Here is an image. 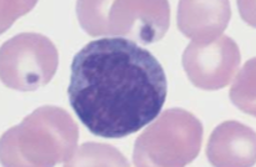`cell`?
Masks as SVG:
<instances>
[{"label":"cell","instance_id":"obj_10","mask_svg":"<svg viewBox=\"0 0 256 167\" xmlns=\"http://www.w3.org/2000/svg\"><path fill=\"white\" fill-rule=\"evenodd\" d=\"M254 63H255L254 59H252L249 63H246V65L244 66V69L242 70L240 75L236 78L234 86H232V100L234 101V104L246 112H250V110H249L250 102H249V100H248L246 92L249 91V85L255 83V81L252 80V83L249 84L248 83V79H249V76L255 71ZM252 107L254 109V106H252Z\"/></svg>","mask_w":256,"mask_h":167},{"label":"cell","instance_id":"obj_2","mask_svg":"<svg viewBox=\"0 0 256 167\" xmlns=\"http://www.w3.org/2000/svg\"><path fill=\"white\" fill-rule=\"evenodd\" d=\"M78 131L62 109L44 106L2 135V166H68L75 155Z\"/></svg>","mask_w":256,"mask_h":167},{"label":"cell","instance_id":"obj_3","mask_svg":"<svg viewBox=\"0 0 256 167\" xmlns=\"http://www.w3.org/2000/svg\"><path fill=\"white\" fill-rule=\"evenodd\" d=\"M168 2H78V18L86 33L124 35L156 43L170 28Z\"/></svg>","mask_w":256,"mask_h":167},{"label":"cell","instance_id":"obj_4","mask_svg":"<svg viewBox=\"0 0 256 167\" xmlns=\"http://www.w3.org/2000/svg\"><path fill=\"white\" fill-rule=\"evenodd\" d=\"M203 140L202 122L183 109L163 112L136 140L134 166H186L198 156Z\"/></svg>","mask_w":256,"mask_h":167},{"label":"cell","instance_id":"obj_8","mask_svg":"<svg viewBox=\"0 0 256 167\" xmlns=\"http://www.w3.org/2000/svg\"><path fill=\"white\" fill-rule=\"evenodd\" d=\"M230 19L229 2H180L178 27L193 42L214 40Z\"/></svg>","mask_w":256,"mask_h":167},{"label":"cell","instance_id":"obj_9","mask_svg":"<svg viewBox=\"0 0 256 167\" xmlns=\"http://www.w3.org/2000/svg\"><path fill=\"white\" fill-rule=\"evenodd\" d=\"M68 166H128V162L116 148L92 142L81 146Z\"/></svg>","mask_w":256,"mask_h":167},{"label":"cell","instance_id":"obj_6","mask_svg":"<svg viewBox=\"0 0 256 167\" xmlns=\"http://www.w3.org/2000/svg\"><path fill=\"white\" fill-rule=\"evenodd\" d=\"M240 65V51L225 35L209 42H192L183 54V66L196 86L219 90L226 86Z\"/></svg>","mask_w":256,"mask_h":167},{"label":"cell","instance_id":"obj_7","mask_svg":"<svg viewBox=\"0 0 256 167\" xmlns=\"http://www.w3.org/2000/svg\"><path fill=\"white\" fill-rule=\"evenodd\" d=\"M206 155L214 166H254V131L240 122H224L214 130Z\"/></svg>","mask_w":256,"mask_h":167},{"label":"cell","instance_id":"obj_5","mask_svg":"<svg viewBox=\"0 0 256 167\" xmlns=\"http://www.w3.org/2000/svg\"><path fill=\"white\" fill-rule=\"evenodd\" d=\"M2 81L20 91H32L51 81L58 65V54L42 34L22 33L2 46Z\"/></svg>","mask_w":256,"mask_h":167},{"label":"cell","instance_id":"obj_1","mask_svg":"<svg viewBox=\"0 0 256 167\" xmlns=\"http://www.w3.org/2000/svg\"><path fill=\"white\" fill-rule=\"evenodd\" d=\"M168 83L152 53L124 38L86 44L71 64L68 102L94 135L121 138L162 111Z\"/></svg>","mask_w":256,"mask_h":167}]
</instances>
